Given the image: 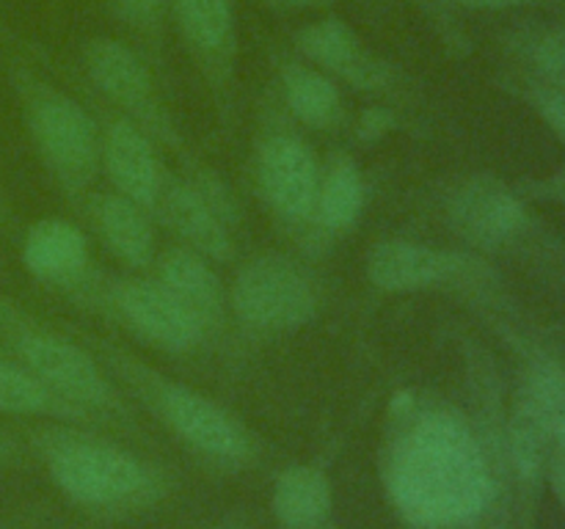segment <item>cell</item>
Segmentation results:
<instances>
[{
    "label": "cell",
    "instance_id": "14",
    "mask_svg": "<svg viewBox=\"0 0 565 529\" xmlns=\"http://www.w3.org/2000/svg\"><path fill=\"white\" fill-rule=\"evenodd\" d=\"M296 42L309 61L345 77L359 88H375L390 77V69L340 20L312 22L298 33Z\"/></svg>",
    "mask_w": 565,
    "mask_h": 529
},
{
    "label": "cell",
    "instance_id": "31",
    "mask_svg": "<svg viewBox=\"0 0 565 529\" xmlns=\"http://www.w3.org/2000/svg\"><path fill=\"white\" fill-rule=\"evenodd\" d=\"M11 452V441H9V435L3 433V430H0V457H6Z\"/></svg>",
    "mask_w": 565,
    "mask_h": 529
},
{
    "label": "cell",
    "instance_id": "32",
    "mask_svg": "<svg viewBox=\"0 0 565 529\" xmlns=\"http://www.w3.org/2000/svg\"><path fill=\"white\" fill-rule=\"evenodd\" d=\"M281 6H312V3H326V0H276Z\"/></svg>",
    "mask_w": 565,
    "mask_h": 529
},
{
    "label": "cell",
    "instance_id": "4",
    "mask_svg": "<svg viewBox=\"0 0 565 529\" xmlns=\"http://www.w3.org/2000/svg\"><path fill=\"white\" fill-rule=\"evenodd\" d=\"M0 328L11 339L17 358L31 375H36L58 400L81 406H110L114 395L92 356L72 342L47 331L31 328L9 303L0 298Z\"/></svg>",
    "mask_w": 565,
    "mask_h": 529
},
{
    "label": "cell",
    "instance_id": "20",
    "mask_svg": "<svg viewBox=\"0 0 565 529\" xmlns=\"http://www.w3.org/2000/svg\"><path fill=\"white\" fill-rule=\"evenodd\" d=\"M364 209V180L362 171L351 160H337L320 174L318 202H315V218L326 229H348L359 220Z\"/></svg>",
    "mask_w": 565,
    "mask_h": 529
},
{
    "label": "cell",
    "instance_id": "7",
    "mask_svg": "<svg viewBox=\"0 0 565 529\" xmlns=\"http://www.w3.org/2000/svg\"><path fill=\"white\" fill-rule=\"evenodd\" d=\"M257 180L265 202L279 218L307 220L315 215L320 191V165L309 143L296 136H274L263 143Z\"/></svg>",
    "mask_w": 565,
    "mask_h": 529
},
{
    "label": "cell",
    "instance_id": "16",
    "mask_svg": "<svg viewBox=\"0 0 565 529\" xmlns=\"http://www.w3.org/2000/svg\"><path fill=\"white\" fill-rule=\"evenodd\" d=\"M160 284L204 325L221 323L224 317V290L207 257L191 248H174L160 259Z\"/></svg>",
    "mask_w": 565,
    "mask_h": 529
},
{
    "label": "cell",
    "instance_id": "19",
    "mask_svg": "<svg viewBox=\"0 0 565 529\" xmlns=\"http://www.w3.org/2000/svg\"><path fill=\"white\" fill-rule=\"evenodd\" d=\"M287 108L309 127H334L342 116L340 88L320 69L290 64L285 72Z\"/></svg>",
    "mask_w": 565,
    "mask_h": 529
},
{
    "label": "cell",
    "instance_id": "26",
    "mask_svg": "<svg viewBox=\"0 0 565 529\" xmlns=\"http://www.w3.org/2000/svg\"><path fill=\"white\" fill-rule=\"evenodd\" d=\"M116 11L132 25H154L166 9V0H114Z\"/></svg>",
    "mask_w": 565,
    "mask_h": 529
},
{
    "label": "cell",
    "instance_id": "23",
    "mask_svg": "<svg viewBox=\"0 0 565 529\" xmlns=\"http://www.w3.org/2000/svg\"><path fill=\"white\" fill-rule=\"evenodd\" d=\"M55 406H58V397L36 375L28 373L22 364L0 356V413L33 417V413L53 411Z\"/></svg>",
    "mask_w": 565,
    "mask_h": 529
},
{
    "label": "cell",
    "instance_id": "3",
    "mask_svg": "<svg viewBox=\"0 0 565 529\" xmlns=\"http://www.w3.org/2000/svg\"><path fill=\"white\" fill-rule=\"evenodd\" d=\"M17 86L25 99V121L33 147L50 171L66 185H83L92 180L103 160V141L92 116L75 99L31 77H20Z\"/></svg>",
    "mask_w": 565,
    "mask_h": 529
},
{
    "label": "cell",
    "instance_id": "29",
    "mask_svg": "<svg viewBox=\"0 0 565 529\" xmlns=\"http://www.w3.org/2000/svg\"><path fill=\"white\" fill-rule=\"evenodd\" d=\"M452 3L472 6V9H505V6H516L522 0H452Z\"/></svg>",
    "mask_w": 565,
    "mask_h": 529
},
{
    "label": "cell",
    "instance_id": "5",
    "mask_svg": "<svg viewBox=\"0 0 565 529\" xmlns=\"http://www.w3.org/2000/svg\"><path fill=\"white\" fill-rule=\"evenodd\" d=\"M232 309L257 331H292L318 312V292L309 276L285 257H259L237 273Z\"/></svg>",
    "mask_w": 565,
    "mask_h": 529
},
{
    "label": "cell",
    "instance_id": "21",
    "mask_svg": "<svg viewBox=\"0 0 565 529\" xmlns=\"http://www.w3.org/2000/svg\"><path fill=\"white\" fill-rule=\"evenodd\" d=\"M174 17L188 42L204 55H221L235 39L232 0H171Z\"/></svg>",
    "mask_w": 565,
    "mask_h": 529
},
{
    "label": "cell",
    "instance_id": "24",
    "mask_svg": "<svg viewBox=\"0 0 565 529\" xmlns=\"http://www.w3.org/2000/svg\"><path fill=\"white\" fill-rule=\"evenodd\" d=\"M535 69L550 86L565 91V28L546 33L535 47Z\"/></svg>",
    "mask_w": 565,
    "mask_h": 529
},
{
    "label": "cell",
    "instance_id": "11",
    "mask_svg": "<svg viewBox=\"0 0 565 529\" xmlns=\"http://www.w3.org/2000/svg\"><path fill=\"white\" fill-rule=\"evenodd\" d=\"M86 69L92 80L138 119L160 127V108L154 99L152 75L147 64L127 44L116 39H94L86 47Z\"/></svg>",
    "mask_w": 565,
    "mask_h": 529
},
{
    "label": "cell",
    "instance_id": "10",
    "mask_svg": "<svg viewBox=\"0 0 565 529\" xmlns=\"http://www.w3.org/2000/svg\"><path fill=\"white\" fill-rule=\"evenodd\" d=\"M467 268L461 257L412 240H381L367 253V276L384 292H414L445 284Z\"/></svg>",
    "mask_w": 565,
    "mask_h": 529
},
{
    "label": "cell",
    "instance_id": "18",
    "mask_svg": "<svg viewBox=\"0 0 565 529\" xmlns=\"http://www.w3.org/2000/svg\"><path fill=\"white\" fill-rule=\"evenodd\" d=\"M94 224L110 251L132 268H147L154 253V231L141 204L121 193L99 196L92 207Z\"/></svg>",
    "mask_w": 565,
    "mask_h": 529
},
{
    "label": "cell",
    "instance_id": "12",
    "mask_svg": "<svg viewBox=\"0 0 565 529\" xmlns=\"http://www.w3.org/2000/svg\"><path fill=\"white\" fill-rule=\"evenodd\" d=\"M103 160L121 196L141 207H154L166 174L141 127L130 119L114 121L103 141Z\"/></svg>",
    "mask_w": 565,
    "mask_h": 529
},
{
    "label": "cell",
    "instance_id": "25",
    "mask_svg": "<svg viewBox=\"0 0 565 529\" xmlns=\"http://www.w3.org/2000/svg\"><path fill=\"white\" fill-rule=\"evenodd\" d=\"M535 108H539L541 119L546 121L552 132L565 143V91L563 88H541L535 94Z\"/></svg>",
    "mask_w": 565,
    "mask_h": 529
},
{
    "label": "cell",
    "instance_id": "8",
    "mask_svg": "<svg viewBox=\"0 0 565 529\" xmlns=\"http://www.w3.org/2000/svg\"><path fill=\"white\" fill-rule=\"evenodd\" d=\"M450 220L458 235L483 248L513 240L527 224L522 198L489 174L469 176L450 202Z\"/></svg>",
    "mask_w": 565,
    "mask_h": 529
},
{
    "label": "cell",
    "instance_id": "15",
    "mask_svg": "<svg viewBox=\"0 0 565 529\" xmlns=\"http://www.w3.org/2000/svg\"><path fill=\"white\" fill-rule=\"evenodd\" d=\"M88 246L83 231L64 218H44L22 240V264L42 281H72L86 268Z\"/></svg>",
    "mask_w": 565,
    "mask_h": 529
},
{
    "label": "cell",
    "instance_id": "30",
    "mask_svg": "<svg viewBox=\"0 0 565 529\" xmlns=\"http://www.w3.org/2000/svg\"><path fill=\"white\" fill-rule=\"evenodd\" d=\"M552 196H555L557 202L565 204V169L557 171V174L552 176Z\"/></svg>",
    "mask_w": 565,
    "mask_h": 529
},
{
    "label": "cell",
    "instance_id": "27",
    "mask_svg": "<svg viewBox=\"0 0 565 529\" xmlns=\"http://www.w3.org/2000/svg\"><path fill=\"white\" fill-rule=\"evenodd\" d=\"M390 127H392V116L386 114L384 108H373V110H364L359 132H362L364 138H379V136H384Z\"/></svg>",
    "mask_w": 565,
    "mask_h": 529
},
{
    "label": "cell",
    "instance_id": "33",
    "mask_svg": "<svg viewBox=\"0 0 565 529\" xmlns=\"http://www.w3.org/2000/svg\"><path fill=\"white\" fill-rule=\"evenodd\" d=\"M312 529H334V527H323V523H320V527H312Z\"/></svg>",
    "mask_w": 565,
    "mask_h": 529
},
{
    "label": "cell",
    "instance_id": "28",
    "mask_svg": "<svg viewBox=\"0 0 565 529\" xmlns=\"http://www.w3.org/2000/svg\"><path fill=\"white\" fill-rule=\"evenodd\" d=\"M546 466H550V483H552V488H555L557 499H561L563 507H565V450H555V452H552L550 463H546Z\"/></svg>",
    "mask_w": 565,
    "mask_h": 529
},
{
    "label": "cell",
    "instance_id": "6",
    "mask_svg": "<svg viewBox=\"0 0 565 529\" xmlns=\"http://www.w3.org/2000/svg\"><path fill=\"white\" fill-rule=\"evenodd\" d=\"M160 417L193 450L218 461H246L252 439L246 428L218 402L180 384H166L158 391Z\"/></svg>",
    "mask_w": 565,
    "mask_h": 529
},
{
    "label": "cell",
    "instance_id": "1",
    "mask_svg": "<svg viewBox=\"0 0 565 529\" xmlns=\"http://www.w3.org/2000/svg\"><path fill=\"white\" fill-rule=\"evenodd\" d=\"M392 417L384 483L397 512L425 529L475 521L494 499V479L467 419L452 408H417L412 397H397Z\"/></svg>",
    "mask_w": 565,
    "mask_h": 529
},
{
    "label": "cell",
    "instance_id": "17",
    "mask_svg": "<svg viewBox=\"0 0 565 529\" xmlns=\"http://www.w3.org/2000/svg\"><path fill=\"white\" fill-rule=\"evenodd\" d=\"M331 479L320 468L298 463V466L285 468L274 483V507L276 521L285 529H312L326 521L331 512Z\"/></svg>",
    "mask_w": 565,
    "mask_h": 529
},
{
    "label": "cell",
    "instance_id": "13",
    "mask_svg": "<svg viewBox=\"0 0 565 529\" xmlns=\"http://www.w3.org/2000/svg\"><path fill=\"white\" fill-rule=\"evenodd\" d=\"M154 209L188 242L191 251L215 259V262L230 259L232 237L226 220L193 185H185L180 180H163Z\"/></svg>",
    "mask_w": 565,
    "mask_h": 529
},
{
    "label": "cell",
    "instance_id": "9",
    "mask_svg": "<svg viewBox=\"0 0 565 529\" xmlns=\"http://www.w3.org/2000/svg\"><path fill=\"white\" fill-rule=\"evenodd\" d=\"M116 309L141 339L163 350H191L207 331L160 281H125L116 290Z\"/></svg>",
    "mask_w": 565,
    "mask_h": 529
},
{
    "label": "cell",
    "instance_id": "2",
    "mask_svg": "<svg viewBox=\"0 0 565 529\" xmlns=\"http://www.w3.org/2000/svg\"><path fill=\"white\" fill-rule=\"evenodd\" d=\"M44 457L53 483L81 505H125L147 494L149 488L143 463L105 441L70 433L50 435Z\"/></svg>",
    "mask_w": 565,
    "mask_h": 529
},
{
    "label": "cell",
    "instance_id": "22",
    "mask_svg": "<svg viewBox=\"0 0 565 529\" xmlns=\"http://www.w3.org/2000/svg\"><path fill=\"white\" fill-rule=\"evenodd\" d=\"M519 406L544 424L552 446L565 450V364L544 361L530 369Z\"/></svg>",
    "mask_w": 565,
    "mask_h": 529
}]
</instances>
